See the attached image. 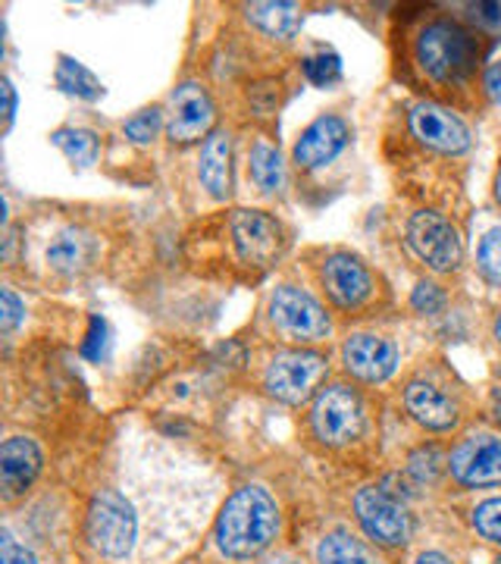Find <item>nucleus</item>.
Here are the masks:
<instances>
[{
  "label": "nucleus",
  "instance_id": "obj_1",
  "mask_svg": "<svg viewBox=\"0 0 501 564\" xmlns=\"http://www.w3.org/2000/svg\"><path fill=\"white\" fill-rule=\"evenodd\" d=\"M280 508L261 486L239 489L217 521V543L232 558H251L276 540Z\"/></svg>",
  "mask_w": 501,
  "mask_h": 564
},
{
  "label": "nucleus",
  "instance_id": "obj_2",
  "mask_svg": "<svg viewBox=\"0 0 501 564\" xmlns=\"http://www.w3.org/2000/svg\"><path fill=\"white\" fill-rule=\"evenodd\" d=\"M88 540L104 558L122 562L139 543V521L120 489H98L88 508Z\"/></svg>",
  "mask_w": 501,
  "mask_h": 564
},
{
  "label": "nucleus",
  "instance_id": "obj_3",
  "mask_svg": "<svg viewBox=\"0 0 501 564\" xmlns=\"http://www.w3.org/2000/svg\"><path fill=\"white\" fill-rule=\"evenodd\" d=\"M477 41L455 22H433L417 39V61L439 82H458L477 66Z\"/></svg>",
  "mask_w": 501,
  "mask_h": 564
},
{
  "label": "nucleus",
  "instance_id": "obj_4",
  "mask_svg": "<svg viewBox=\"0 0 501 564\" xmlns=\"http://www.w3.org/2000/svg\"><path fill=\"white\" fill-rule=\"evenodd\" d=\"M326 377V358L314 351H282L266 370V389L285 404H301L314 395Z\"/></svg>",
  "mask_w": 501,
  "mask_h": 564
},
{
  "label": "nucleus",
  "instance_id": "obj_5",
  "mask_svg": "<svg viewBox=\"0 0 501 564\" xmlns=\"http://www.w3.org/2000/svg\"><path fill=\"white\" fill-rule=\"evenodd\" d=\"M314 430L323 443L345 445L358 440L363 430L361 399L348 386H329L323 389L314 404Z\"/></svg>",
  "mask_w": 501,
  "mask_h": 564
},
{
  "label": "nucleus",
  "instance_id": "obj_6",
  "mask_svg": "<svg viewBox=\"0 0 501 564\" xmlns=\"http://www.w3.org/2000/svg\"><path fill=\"white\" fill-rule=\"evenodd\" d=\"M407 239L414 245V251L433 270H455L464 258V245L458 229L445 220L442 214H433V210H421V214L411 217Z\"/></svg>",
  "mask_w": 501,
  "mask_h": 564
},
{
  "label": "nucleus",
  "instance_id": "obj_7",
  "mask_svg": "<svg viewBox=\"0 0 501 564\" xmlns=\"http://www.w3.org/2000/svg\"><path fill=\"white\" fill-rule=\"evenodd\" d=\"M270 317L288 339H298V343H317L323 336H329L326 311L307 292L292 289V285H285L273 295Z\"/></svg>",
  "mask_w": 501,
  "mask_h": 564
},
{
  "label": "nucleus",
  "instance_id": "obj_8",
  "mask_svg": "<svg viewBox=\"0 0 501 564\" xmlns=\"http://www.w3.org/2000/svg\"><path fill=\"white\" fill-rule=\"evenodd\" d=\"M355 511H358L363 530L382 545H401L411 533L407 511L380 486H363L355 496Z\"/></svg>",
  "mask_w": 501,
  "mask_h": 564
},
{
  "label": "nucleus",
  "instance_id": "obj_9",
  "mask_svg": "<svg viewBox=\"0 0 501 564\" xmlns=\"http://www.w3.org/2000/svg\"><path fill=\"white\" fill-rule=\"evenodd\" d=\"M451 474L464 486H495L501 484V440L480 433L464 440L451 452Z\"/></svg>",
  "mask_w": 501,
  "mask_h": 564
},
{
  "label": "nucleus",
  "instance_id": "obj_10",
  "mask_svg": "<svg viewBox=\"0 0 501 564\" xmlns=\"http://www.w3.org/2000/svg\"><path fill=\"white\" fill-rule=\"evenodd\" d=\"M232 236H236V248H239L241 261L254 263V267H266L280 254L282 229L273 217H266L261 210H236L232 217Z\"/></svg>",
  "mask_w": 501,
  "mask_h": 564
},
{
  "label": "nucleus",
  "instance_id": "obj_11",
  "mask_svg": "<svg viewBox=\"0 0 501 564\" xmlns=\"http://www.w3.org/2000/svg\"><path fill=\"white\" fill-rule=\"evenodd\" d=\"M411 129H414V135L423 144L436 148L442 154H461V151H467V144H470L467 126L455 113H448L445 107H439V104H421V107H414L411 110Z\"/></svg>",
  "mask_w": 501,
  "mask_h": 564
},
{
  "label": "nucleus",
  "instance_id": "obj_12",
  "mask_svg": "<svg viewBox=\"0 0 501 564\" xmlns=\"http://www.w3.org/2000/svg\"><path fill=\"white\" fill-rule=\"evenodd\" d=\"M214 122V101L210 95L195 85L185 82L182 88H176V95L170 98V139L182 141H198Z\"/></svg>",
  "mask_w": 501,
  "mask_h": 564
},
{
  "label": "nucleus",
  "instance_id": "obj_13",
  "mask_svg": "<svg viewBox=\"0 0 501 564\" xmlns=\"http://www.w3.org/2000/svg\"><path fill=\"white\" fill-rule=\"evenodd\" d=\"M395 364H399L395 345L380 336H351L345 343V367L367 383H380L385 377H392Z\"/></svg>",
  "mask_w": 501,
  "mask_h": 564
},
{
  "label": "nucleus",
  "instance_id": "obj_14",
  "mask_svg": "<svg viewBox=\"0 0 501 564\" xmlns=\"http://www.w3.org/2000/svg\"><path fill=\"white\" fill-rule=\"evenodd\" d=\"M41 470V452L39 445L25 436H13L0 448V484H3V496L13 499L20 496L25 486L39 477Z\"/></svg>",
  "mask_w": 501,
  "mask_h": 564
},
{
  "label": "nucleus",
  "instance_id": "obj_15",
  "mask_svg": "<svg viewBox=\"0 0 501 564\" xmlns=\"http://www.w3.org/2000/svg\"><path fill=\"white\" fill-rule=\"evenodd\" d=\"M348 141V126L339 117H320L314 126L304 129V135L295 144V161L301 166H323L329 163Z\"/></svg>",
  "mask_w": 501,
  "mask_h": 564
},
{
  "label": "nucleus",
  "instance_id": "obj_16",
  "mask_svg": "<svg viewBox=\"0 0 501 564\" xmlns=\"http://www.w3.org/2000/svg\"><path fill=\"white\" fill-rule=\"evenodd\" d=\"M323 285L345 307L361 304L370 295V276H367L363 263L351 254H333L323 263Z\"/></svg>",
  "mask_w": 501,
  "mask_h": 564
},
{
  "label": "nucleus",
  "instance_id": "obj_17",
  "mask_svg": "<svg viewBox=\"0 0 501 564\" xmlns=\"http://www.w3.org/2000/svg\"><path fill=\"white\" fill-rule=\"evenodd\" d=\"M404 404L414 414V421L429 426V430H448L458 421V408L448 395H442L436 386L411 383L404 392Z\"/></svg>",
  "mask_w": 501,
  "mask_h": 564
},
{
  "label": "nucleus",
  "instance_id": "obj_18",
  "mask_svg": "<svg viewBox=\"0 0 501 564\" xmlns=\"http://www.w3.org/2000/svg\"><path fill=\"white\" fill-rule=\"evenodd\" d=\"M200 182L214 198H226L232 188V141L222 132H214L200 154Z\"/></svg>",
  "mask_w": 501,
  "mask_h": 564
},
{
  "label": "nucleus",
  "instance_id": "obj_19",
  "mask_svg": "<svg viewBox=\"0 0 501 564\" xmlns=\"http://www.w3.org/2000/svg\"><path fill=\"white\" fill-rule=\"evenodd\" d=\"M91 254H95V242L81 229H63L54 236V242L47 245V263L61 273H76L81 267H88Z\"/></svg>",
  "mask_w": 501,
  "mask_h": 564
},
{
  "label": "nucleus",
  "instance_id": "obj_20",
  "mask_svg": "<svg viewBox=\"0 0 501 564\" xmlns=\"http://www.w3.org/2000/svg\"><path fill=\"white\" fill-rule=\"evenodd\" d=\"M248 20L273 39H292L301 29V10L295 3H251Z\"/></svg>",
  "mask_w": 501,
  "mask_h": 564
},
{
  "label": "nucleus",
  "instance_id": "obj_21",
  "mask_svg": "<svg viewBox=\"0 0 501 564\" xmlns=\"http://www.w3.org/2000/svg\"><path fill=\"white\" fill-rule=\"evenodd\" d=\"M317 562L320 564H377L373 558V552L361 543V540H355V536H348V533H329L326 540L317 549Z\"/></svg>",
  "mask_w": 501,
  "mask_h": 564
},
{
  "label": "nucleus",
  "instance_id": "obj_22",
  "mask_svg": "<svg viewBox=\"0 0 501 564\" xmlns=\"http://www.w3.org/2000/svg\"><path fill=\"white\" fill-rule=\"evenodd\" d=\"M57 85H61L66 95H76V98H85V101H95L104 95L100 82L81 66L79 61L73 57H61V66H57Z\"/></svg>",
  "mask_w": 501,
  "mask_h": 564
},
{
  "label": "nucleus",
  "instance_id": "obj_23",
  "mask_svg": "<svg viewBox=\"0 0 501 564\" xmlns=\"http://www.w3.org/2000/svg\"><path fill=\"white\" fill-rule=\"evenodd\" d=\"M54 144L61 148L69 161L79 163V166H91V163L98 161V135L88 132V129H61V132H54Z\"/></svg>",
  "mask_w": 501,
  "mask_h": 564
},
{
  "label": "nucleus",
  "instance_id": "obj_24",
  "mask_svg": "<svg viewBox=\"0 0 501 564\" xmlns=\"http://www.w3.org/2000/svg\"><path fill=\"white\" fill-rule=\"evenodd\" d=\"M251 176L261 185L263 192H276L282 185V158L280 151L266 148V144H258L251 151Z\"/></svg>",
  "mask_w": 501,
  "mask_h": 564
},
{
  "label": "nucleus",
  "instance_id": "obj_25",
  "mask_svg": "<svg viewBox=\"0 0 501 564\" xmlns=\"http://www.w3.org/2000/svg\"><path fill=\"white\" fill-rule=\"evenodd\" d=\"M304 76L320 88H329L341 79V61L333 51H317L304 61Z\"/></svg>",
  "mask_w": 501,
  "mask_h": 564
},
{
  "label": "nucleus",
  "instance_id": "obj_26",
  "mask_svg": "<svg viewBox=\"0 0 501 564\" xmlns=\"http://www.w3.org/2000/svg\"><path fill=\"white\" fill-rule=\"evenodd\" d=\"M480 270L486 280L501 289V229H492L480 245Z\"/></svg>",
  "mask_w": 501,
  "mask_h": 564
},
{
  "label": "nucleus",
  "instance_id": "obj_27",
  "mask_svg": "<svg viewBox=\"0 0 501 564\" xmlns=\"http://www.w3.org/2000/svg\"><path fill=\"white\" fill-rule=\"evenodd\" d=\"M473 524L489 543H501V499H489L473 511Z\"/></svg>",
  "mask_w": 501,
  "mask_h": 564
},
{
  "label": "nucleus",
  "instance_id": "obj_28",
  "mask_svg": "<svg viewBox=\"0 0 501 564\" xmlns=\"http://www.w3.org/2000/svg\"><path fill=\"white\" fill-rule=\"evenodd\" d=\"M157 129H161V110L157 107H151V110H144V113L126 122V135L132 141H139V144H148L157 135Z\"/></svg>",
  "mask_w": 501,
  "mask_h": 564
},
{
  "label": "nucleus",
  "instance_id": "obj_29",
  "mask_svg": "<svg viewBox=\"0 0 501 564\" xmlns=\"http://www.w3.org/2000/svg\"><path fill=\"white\" fill-rule=\"evenodd\" d=\"M411 470L417 474V480H436L442 470V455L436 448H426V452H417L414 458H411Z\"/></svg>",
  "mask_w": 501,
  "mask_h": 564
},
{
  "label": "nucleus",
  "instance_id": "obj_30",
  "mask_svg": "<svg viewBox=\"0 0 501 564\" xmlns=\"http://www.w3.org/2000/svg\"><path fill=\"white\" fill-rule=\"evenodd\" d=\"M0 564H39L35 562V555L25 549V545H20L10 533H3L0 536Z\"/></svg>",
  "mask_w": 501,
  "mask_h": 564
},
{
  "label": "nucleus",
  "instance_id": "obj_31",
  "mask_svg": "<svg viewBox=\"0 0 501 564\" xmlns=\"http://www.w3.org/2000/svg\"><path fill=\"white\" fill-rule=\"evenodd\" d=\"M445 302V295H442L439 285H433V282H421L417 289H414V307L417 311H426V314H436Z\"/></svg>",
  "mask_w": 501,
  "mask_h": 564
},
{
  "label": "nucleus",
  "instance_id": "obj_32",
  "mask_svg": "<svg viewBox=\"0 0 501 564\" xmlns=\"http://www.w3.org/2000/svg\"><path fill=\"white\" fill-rule=\"evenodd\" d=\"M0 304H3V307H0V329L10 333V329L22 321V302L10 292V289H3V292H0Z\"/></svg>",
  "mask_w": 501,
  "mask_h": 564
},
{
  "label": "nucleus",
  "instance_id": "obj_33",
  "mask_svg": "<svg viewBox=\"0 0 501 564\" xmlns=\"http://www.w3.org/2000/svg\"><path fill=\"white\" fill-rule=\"evenodd\" d=\"M104 345H107V326L100 317L91 321V333H88V343L81 345V351H85V358H91V361H100V355H104Z\"/></svg>",
  "mask_w": 501,
  "mask_h": 564
},
{
  "label": "nucleus",
  "instance_id": "obj_34",
  "mask_svg": "<svg viewBox=\"0 0 501 564\" xmlns=\"http://www.w3.org/2000/svg\"><path fill=\"white\" fill-rule=\"evenodd\" d=\"M470 17L486 25V29H492V32H501V3H473L470 7Z\"/></svg>",
  "mask_w": 501,
  "mask_h": 564
},
{
  "label": "nucleus",
  "instance_id": "obj_35",
  "mask_svg": "<svg viewBox=\"0 0 501 564\" xmlns=\"http://www.w3.org/2000/svg\"><path fill=\"white\" fill-rule=\"evenodd\" d=\"M0 95H3V122L10 126V122H13V113H17V95H13V85L7 79L0 82Z\"/></svg>",
  "mask_w": 501,
  "mask_h": 564
},
{
  "label": "nucleus",
  "instance_id": "obj_36",
  "mask_svg": "<svg viewBox=\"0 0 501 564\" xmlns=\"http://www.w3.org/2000/svg\"><path fill=\"white\" fill-rule=\"evenodd\" d=\"M486 88H489V95L501 101V66H489L486 69Z\"/></svg>",
  "mask_w": 501,
  "mask_h": 564
},
{
  "label": "nucleus",
  "instance_id": "obj_37",
  "mask_svg": "<svg viewBox=\"0 0 501 564\" xmlns=\"http://www.w3.org/2000/svg\"><path fill=\"white\" fill-rule=\"evenodd\" d=\"M417 564H451L445 555H439V552H426V555H421L417 558Z\"/></svg>",
  "mask_w": 501,
  "mask_h": 564
},
{
  "label": "nucleus",
  "instance_id": "obj_38",
  "mask_svg": "<svg viewBox=\"0 0 501 564\" xmlns=\"http://www.w3.org/2000/svg\"><path fill=\"white\" fill-rule=\"evenodd\" d=\"M266 564H295V562H292V558H285V555H280V558H270Z\"/></svg>",
  "mask_w": 501,
  "mask_h": 564
},
{
  "label": "nucleus",
  "instance_id": "obj_39",
  "mask_svg": "<svg viewBox=\"0 0 501 564\" xmlns=\"http://www.w3.org/2000/svg\"><path fill=\"white\" fill-rule=\"evenodd\" d=\"M495 421L501 423V395H499V399H495Z\"/></svg>",
  "mask_w": 501,
  "mask_h": 564
},
{
  "label": "nucleus",
  "instance_id": "obj_40",
  "mask_svg": "<svg viewBox=\"0 0 501 564\" xmlns=\"http://www.w3.org/2000/svg\"><path fill=\"white\" fill-rule=\"evenodd\" d=\"M495 198H499L501 204V173H499V180H495Z\"/></svg>",
  "mask_w": 501,
  "mask_h": 564
},
{
  "label": "nucleus",
  "instance_id": "obj_41",
  "mask_svg": "<svg viewBox=\"0 0 501 564\" xmlns=\"http://www.w3.org/2000/svg\"><path fill=\"white\" fill-rule=\"evenodd\" d=\"M495 336H499V343H501V317H499V323H495Z\"/></svg>",
  "mask_w": 501,
  "mask_h": 564
},
{
  "label": "nucleus",
  "instance_id": "obj_42",
  "mask_svg": "<svg viewBox=\"0 0 501 564\" xmlns=\"http://www.w3.org/2000/svg\"><path fill=\"white\" fill-rule=\"evenodd\" d=\"M495 564H501V558H499V562H495Z\"/></svg>",
  "mask_w": 501,
  "mask_h": 564
}]
</instances>
